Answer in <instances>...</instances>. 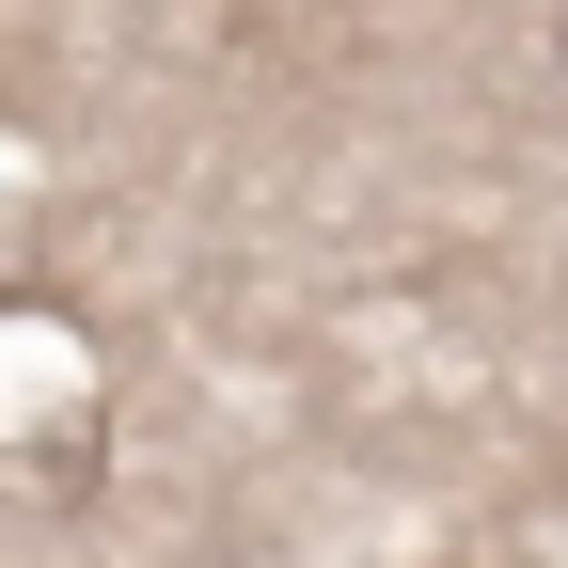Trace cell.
Returning <instances> with one entry per match:
<instances>
[]
</instances>
